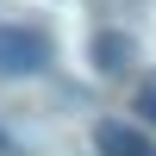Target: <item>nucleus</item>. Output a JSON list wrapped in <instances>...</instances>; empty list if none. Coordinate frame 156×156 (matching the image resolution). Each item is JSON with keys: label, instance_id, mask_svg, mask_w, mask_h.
<instances>
[{"label": "nucleus", "instance_id": "1", "mask_svg": "<svg viewBox=\"0 0 156 156\" xmlns=\"http://www.w3.org/2000/svg\"><path fill=\"white\" fill-rule=\"evenodd\" d=\"M50 62V37L37 25H0V81H25Z\"/></svg>", "mask_w": 156, "mask_h": 156}, {"label": "nucleus", "instance_id": "2", "mask_svg": "<svg viewBox=\"0 0 156 156\" xmlns=\"http://www.w3.org/2000/svg\"><path fill=\"white\" fill-rule=\"evenodd\" d=\"M94 150L100 156H156L150 131H137V125H125V119H100L94 125Z\"/></svg>", "mask_w": 156, "mask_h": 156}, {"label": "nucleus", "instance_id": "3", "mask_svg": "<svg viewBox=\"0 0 156 156\" xmlns=\"http://www.w3.org/2000/svg\"><path fill=\"white\" fill-rule=\"evenodd\" d=\"M125 62H131V37L100 31V37H94V69H100V75H125Z\"/></svg>", "mask_w": 156, "mask_h": 156}, {"label": "nucleus", "instance_id": "4", "mask_svg": "<svg viewBox=\"0 0 156 156\" xmlns=\"http://www.w3.org/2000/svg\"><path fill=\"white\" fill-rule=\"evenodd\" d=\"M137 112H144V119L156 125V87H144V94H137Z\"/></svg>", "mask_w": 156, "mask_h": 156}, {"label": "nucleus", "instance_id": "5", "mask_svg": "<svg viewBox=\"0 0 156 156\" xmlns=\"http://www.w3.org/2000/svg\"><path fill=\"white\" fill-rule=\"evenodd\" d=\"M6 150H12V137H6V131H0V156H6Z\"/></svg>", "mask_w": 156, "mask_h": 156}]
</instances>
